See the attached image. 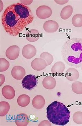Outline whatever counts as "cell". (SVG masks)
Masks as SVG:
<instances>
[{
    "mask_svg": "<svg viewBox=\"0 0 82 126\" xmlns=\"http://www.w3.org/2000/svg\"><path fill=\"white\" fill-rule=\"evenodd\" d=\"M34 16L29 7L17 2L7 7L1 17V22L5 31L11 36L18 35L32 23Z\"/></svg>",
    "mask_w": 82,
    "mask_h": 126,
    "instance_id": "cell-1",
    "label": "cell"
},
{
    "mask_svg": "<svg viewBox=\"0 0 82 126\" xmlns=\"http://www.w3.org/2000/svg\"><path fill=\"white\" fill-rule=\"evenodd\" d=\"M62 58L67 64L75 68L82 65V39L72 38L69 39L62 46Z\"/></svg>",
    "mask_w": 82,
    "mask_h": 126,
    "instance_id": "cell-2",
    "label": "cell"
},
{
    "mask_svg": "<svg viewBox=\"0 0 82 126\" xmlns=\"http://www.w3.org/2000/svg\"><path fill=\"white\" fill-rule=\"evenodd\" d=\"M46 110L47 118L52 124L64 126L69 122L70 112L63 103L54 101L48 106Z\"/></svg>",
    "mask_w": 82,
    "mask_h": 126,
    "instance_id": "cell-3",
    "label": "cell"
},
{
    "mask_svg": "<svg viewBox=\"0 0 82 126\" xmlns=\"http://www.w3.org/2000/svg\"><path fill=\"white\" fill-rule=\"evenodd\" d=\"M38 83V79L36 76L32 74H29L24 78L22 84L25 89L32 90L35 87Z\"/></svg>",
    "mask_w": 82,
    "mask_h": 126,
    "instance_id": "cell-4",
    "label": "cell"
},
{
    "mask_svg": "<svg viewBox=\"0 0 82 126\" xmlns=\"http://www.w3.org/2000/svg\"><path fill=\"white\" fill-rule=\"evenodd\" d=\"M52 14V11L51 8L46 5L40 6L36 11V16L40 19H45L48 18Z\"/></svg>",
    "mask_w": 82,
    "mask_h": 126,
    "instance_id": "cell-5",
    "label": "cell"
},
{
    "mask_svg": "<svg viewBox=\"0 0 82 126\" xmlns=\"http://www.w3.org/2000/svg\"><path fill=\"white\" fill-rule=\"evenodd\" d=\"M20 48L17 45L10 46L6 51V56L11 60H15L19 56Z\"/></svg>",
    "mask_w": 82,
    "mask_h": 126,
    "instance_id": "cell-6",
    "label": "cell"
},
{
    "mask_svg": "<svg viewBox=\"0 0 82 126\" xmlns=\"http://www.w3.org/2000/svg\"><path fill=\"white\" fill-rule=\"evenodd\" d=\"M36 49L35 47L32 45H25L22 49V55L24 58L31 59L36 54Z\"/></svg>",
    "mask_w": 82,
    "mask_h": 126,
    "instance_id": "cell-7",
    "label": "cell"
},
{
    "mask_svg": "<svg viewBox=\"0 0 82 126\" xmlns=\"http://www.w3.org/2000/svg\"><path fill=\"white\" fill-rule=\"evenodd\" d=\"M59 27V24L57 22L52 20L46 21L43 24L44 31L50 33L55 32L58 30Z\"/></svg>",
    "mask_w": 82,
    "mask_h": 126,
    "instance_id": "cell-8",
    "label": "cell"
},
{
    "mask_svg": "<svg viewBox=\"0 0 82 126\" xmlns=\"http://www.w3.org/2000/svg\"><path fill=\"white\" fill-rule=\"evenodd\" d=\"M31 66L34 70L40 71L44 70L48 66L47 63L42 58H36L31 62Z\"/></svg>",
    "mask_w": 82,
    "mask_h": 126,
    "instance_id": "cell-9",
    "label": "cell"
},
{
    "mask_svg": "<svg viewBox=\"0 0 82 126\" xmlns=\"http://www.w3.org/2000/svg\"><path fill=\"white\" fill-rule=\"evenodd\" d=\"M11 74L14 78L17 80H21L25 76L26 72L23 67L20 66H16L12 69Z\"/></svg>",
    "mask_w": 82,
    "mask_h": 126,
    "instance_id": "cell-10",
    "label": "cell"
},
{
    "mask_svg": "<svg viewBox=\"0 0 82 126\" xmlns=\"http://www.w3.org/2000/svg\"><path fill=\"white\" fill-rule=\"evenodd\" d=\"M42 84L45 88L49 90L54 89L56 85L55 79L51 76H47L44 78Z\"/></svg>",
    "mask_w": 82,
    "mask_h": 126,
    "instance_id": "cell-11",
    "label": "cell"
},
{
    "mask_svg": "<svg viewBox=\"0 0 82 126\" xmlns=\"http://www.w3.org/2000/svg\"><path fill=\"white\" fill-rule=\"evenodd\" d=\"M2 93L5 98L11 100L14 98L15 95V90L10 85H7L4 86L2 89Z\"/></svg>",
    "mask_w": 82,
    "mask_h": 126,
    "instance_id": "cell-12",
    "label": "cell"
},
{
    "mask_svg": "<svg viewBox=\"0 0 82 126\" xmlns=\"http://www.w3.org/2000/svg\"><path fill=\"white\" fill-rule=\"evenodd\" d=\"M66 68V66L63 63L58 62L55 63L52 67L51 71L55 76H59L63 73Z\"/></svg>",
    "mask_w": 82,
    "mask_h": 126,
    "instance_id": "cell-13",
    "label": "cell"
},
{
    "mask_svg": "<svg viewBox=\"0 0 82 126\" xmlns=\"http://www.w3.org/2000/svg\"><path fill=\"white\" fill-rule=\"evenodd\" d=\"M26 39L30 42H35L38 41L40 37V34L38 30L36 29H31L26 33Z\"/></svg>",
    "mask_w": 82,
    "mask_h": 126,
    "instance_id": "cell-14",
    "label": "cell"
},
{
    "mask_svg": "<svg viewBox=\"0 0 82 126\" xmlns=\"http://www.w3.org/2000/svg\"><path fill=\"white\" fill-rule=\"evenodd\" d=\"M65 75L67 79L71 81H76L79 77V73L78 70L72 67L68 69Z\"/></svg>",
    "mask_w": 82,
    "mask_h": 126,
    "instance_id": "cell-15",
    "label": "cell"
},
{
    "mask_svg": "<svg viewBox=\"0 0 82 126\" xmlns=\"http://www.w3.org/2000/svg\"><path fill=\"white\" fill-rule=\"evenodd\" d=\"M29 122L27 115L21 113L17 115L15 119V123L18 126H27Z\"/></svg>",
    "mask_w": 82,
    "mask_h": 126,
    "instance_id": "cell-16",
    "label": "cell"
},
{
    "mask_svg": "<svg viewBox=\"0 0 82 126\" xmlns=\"http://www.w3.org/2000/svg\"><path fill=\"white\" fill-rule=\"evenodd\" d=\"M45 104V100L41 95H36L33 99L32 105L35 109L38 110L42 109L44 106Z\"/></svg>",
    "mask_w": 82,
    "mask_h": 126,
    "instance_id": "cell-17",
    "label": "cell"
},
{
    "mask_svg": "<svg viewBox=\"0 0 82 126\" xmlns=\"http://www.w3.org/2000/svg\"><path fill=\"white\" fill-rule=\"evenodd\" d=\"M73 8L71 5H67L63 7L60 13V16L62 19L66 20L68 19L72 15Z\"/></svg>",
    "mask_w": 82,
    "mask_h": 126,
    "instance_id": "cell-18",
    "label": "cell"
},
{
    "mask_svg": "<svg viewBox=\"0 0 82 126\" xmlns=\"http://www.w3.org/2000/svg\"><path fill=\"white\" fill-rule=\"evenodd\" d=\"M17 103L19 106L25 107L27 106L30 102V98L27 94H22L18 98Z\"/></svg>",
    "mask_w": 82,
    "mask_h": 126,
    "instance_id": "cell-19",
    "label": "cell"
},
{
    "mask_svg": "<svg viewBox=\"0 0 82 126\" xmlns=\"http://www.w3.org/2000/svg\"><path fill=\"white\" fill-rule=\"evenodd\" d=\"M10 105L8 102L1 101L0 102V116H5L10 110Z\"/></svg>",
    "mask_w": 82,
    "mask_h": 126,
    "instance_id": "cell-20",
    "label": "cell"
},
{
    "mask_svg": "<svg viewBox=\"0 0 82 126\" xmlns=\"http://www.w3.org/2000/svg\"><path fill=\"white\" fill-rule=\"evenodd\" d=\"M72 23L74 27L80 28L82 27V15L78 14L74 15L72 19Z\"/></svg>",
    "mask_w": 82,
    "mask_h": 126,
    "instance_id": "cell-21",
    "label": "cell"
},
{
    "mask_svg": "<svg viewBox=\"0 0 82 126\" xmlns=\"http://www.w3.org/2000/svg\"><path fill=\"white\" fill-rule=\"evenodd\" d=\"M72 89L75 94H82V83L79 81H75L72 84Z\"/></svg>",
    "mask_w": 82,
    "mask_h": 126,
    "instance_id": "cell-22",
    "label": "cell"
},
{
    "mask_svg": "<svg viewBox=\"0 0 82 126\" xmlns=\"http://www.w3.org/2000/svg\"><path fill=\"white\" fill-rule=\"evenodd\" d=\"M40 58L43 59L46 62L48 66L50 65L54 61V57L49 52H42L40 55Z\"/></svg>",
    "mask_w": 82,
    "mask_h": 126,
    "instance_id": "cell-23",
    "label": "cell"
},
{
    "mask_svg": "<svg viewBox=\"0 0 82 126\" xmlns=\"http://www.w3.org/2000/svg\"><path fill=\"white\" fill-rule=\"evenodd\" d=\"M9 62L4 58H0V72H5L7 71L10 66Z\"/></svg>",
    "mask_w": 82,
    "mask_h": 126,
    "instance_id": "cell-24",
    "label": "cell"
},
{
    "mask_svg": "<svg viewBox=\"0 0 82 126\" xmlns=\"http://www.w3.org/2000/svg\"><path fill=\"white\" fill-rule=\"evenodd\" d=\"M73 120L77 124H82V112L78 111L75 112L73 116Z\"/></svg>",
    "mask_w": 82,
    "mask_h": 126,
    "instance_id": "cell-25",
    "label": "cell"
},
{
    "mask_svg": "<svg viewBox=\"0 0 82 126\" xmlns=\"http://www.w3.org/2000/svg\"><path fill=\"white\" fill-rule=\"evenodd\" d=\"M50 122V121H49L48 120H44L42 121L39 124V126H51L52 124Z\"/></svg>",
    "mask_w": 82,
    "mask_h": 126,
    "instance_id": "cell-26",
    "label": "cell"
},
{
    "mask_svg": "<svg viewBox=\"0 0 82 126\" xmlns=\"http://www.w3.org/2000/svg\"><path fill=\"white\" fill-rule=\"evenodd\" d=\"M55 2L57 4H59V5H63L67 3L69 1V0H55Z\"/></svg>",
    "mask_w": 82,
    "mask_h": 126,
    "instance_id": "cell-27",
    "label": "cell"
},
{
    "mask_svg": "<svg viewBox=\"0 0 82 126\" xmlns=\"http://www.w3.org/2000/svg\"><path fill=\"white\" fill-rule=\"evenodd\" d=\"M0 86H1L5 82V78L4 75L2 74H0Z\"/></svg>",
    "mask_w": 82,
    "mask_h": 126,
    "instance_id": "cell-28",
    "label": "cell"
},
{
    "mask_svg": "<svg viewBox=\"0 0 82 126\" xmlns=\"http://www.w3.org/2000/svg\"></svg>",
    "mask_w": 82,
    "mask_h": 126,
    "instance_id": "cell-29",
    "label": "cell"
}]
</instances>
